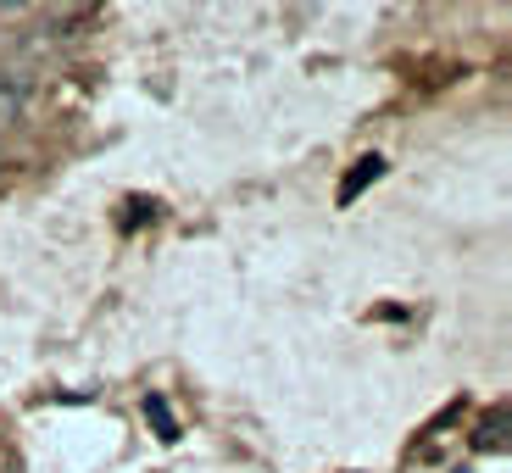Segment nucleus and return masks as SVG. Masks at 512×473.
Here are the masks:
<instances>
[{"instance_id": "obj_1", "label": "nucleus", "mask_w": 512, "mask_h": 473, "mask_svg": "<svg viewBox=\"0 0 512 473\" xmlns=\"http://www.w3.org/2000/svg\"><path fill=\"white\" fill-rule=\"evenodd\" d=\"M384 167H390V162H384L379 151H368V156H362V162L346 173V184H340V206H351V201H357V195L368 190L373 179H384Z\"/></svg>"}, {"instance_id": "obj_2", "label": "nucleus", "mask_w": 512, "mask_h": 473, "mask_svg": "<svg viewBox=\"0 0 512 473\" xmlns=\"http://www.w3.org/2000/svg\"><path fill=\"white\" fill-rule=\"evenodd\" d=\"M145 418H151L156 440H179V423H173V407L162 396H145Z\"/></svg>"}, {"instance_id": "obj_3", "label": "nucleus", "mask_w": 512, "mask_h": 473, "mask_svg": "<svg viewBox=\"0 0 512 473\" xmlns=\"http://www.w3.org/2000/svg\"><path fill=\"white\" fill-rule=\"evenodd\" d=\"M474 446H479V451H490V446L501 451V446H507V412H496V418H490L485 429H479V440H474Z\"/></svg>"}, {"instance_id": "obj_4", "label": "nucleus", "mask_w": 512, "mask_h": 473, "mask_svg": "<svg viewBox=\"0 0 512 473\" xmlns=\"http://www.w3.org/2000/svg\"><path fill=\"white\" fill-rule=\"evenodd\" d=\"M151 218H156V201H151V195H134V201L123 206V223H128V229H140V223H151Z\"/></svg>"}, {"instance_id": "obj_5", "label": "nucleus", "mask_w": 512, "mask_h": 473, "mask_svg": "<svg viewBox=\"0 0 512 473\" xmlns=\"http://www.w3.org/2000/svg\"><path fill=\"white\" fill-rule=\"evenodd\" d=\"M17 106H23V84H17V78H6V84H0V128L12 123Z\"/></svg>"}]
</instances>
